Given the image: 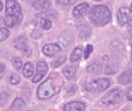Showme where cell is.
<instances>
[{"label": "cell", "instance_id": "6da1fadb", "mask_svg": "<svg viewBox=\"0 0 132 111\" xmlns=\"http://www.w3.org/2000/svg\"><path fill=\"white\" fill-rule=\"evenodd\" d=\"M88 16L91 21L96 26H104L111 21V12L107 6L97 5L88 11Z\"/></svg>", "mask_w": 132, "mask_h": 111}, {"label": "cell", "instance_id": "7a4b0ae2", "mask_svg": "<svg viewBox=\"0 0 132 111\" xmlns=\"http://www.w3.org/2000/svg\"><path fill=\"white\" fill-rule=\"evenodd\" d=\"M57 91V87H55L54 84V81L53 79H48L47 81H45L43 84H40L37 90V95L40 99H47L50 98L51 96H53Z\"/></svg>", "mask_w": 132, "mask_h": 111}, {"label": "cell", "instance_id": "3957f363", "mask_svg": "<svg viewBox=\"0 0 132 111\" xmlns=\"http://www.w3.org/2000/svg\"><path fill=\"white\" fill-rule=\"evenodd\" d=\"M111 81L109 79H98V80H93V81L88 82L84 85L85 90L91 92H98V91H104L105 89L110 87Z\"/></svg>", "mask_w": 132, "mask_h": 111}, {"label": "cell", "instance_id": "277c9868", "mask_svg": "<svg viewBox=\"0 0 132 111\" xmlns=\"http://www.w3.org/2000/svg\"><path fill=\"white\" fill-rule=\"evenodd\" d=\"M121 98H123V92H121V90L120 89H113L102 98V103L106 106L117 105V104L120 103Z\"/></svg>", "mask_w": 132, "mask_h": 111}, {"label": "cell", "instance_id": "5b68a950", "mask_svg": "<svg viewBox=\"0 0 132 111\" xmlns=\"http://www.w3.org/2000/svg\"><path fill=\"white\" fill-rule=\"evenodd\" d=\"M6 15H11L14 18H21V7L15 0L6 1Z\"/></svg>", "mask_w": 132, "mask_h": 111}, {"label": "cell", "instance_id": "8992f818", "mask_svg": "<svg viewBox=\"0 0 132 111\" xmlns=\"http://www.w3.org/2000/svg\"><path fill=\"white\" fill-rule=\"evenodd\" d=\"M117 19L120 25H132V11L127 7L120 8L117 13Z\"/></svg>", "mask_w": 132, "mask_h": 111}, {"label": "cell", "instance_id": "52a82bcc", "mask_svg": "<svg viewBox=\"0 0 132 111\" xmlns=\"http://www.w3.org/2000/svg\"><path fill=\"white\" fill-rule=\"evenodd\" d=\"M73 42V34L70 30H64L59 38H58V45L61 49H67Z\"/></svg>", "mask_w": 132, "mask_h": 111}, {"label": "cell", "instance_id": "ba28073f", "mask_svg": "<svg viewBox=\"0 0 132 111\" xmlns=\"http://www.w3.org/2000/svg\"><path fill=\"white\" fill-rule=\"evenodd\" d=\"M13 46L15 47L16 49H20V50L22 52V54L26 55V56H30V55L32 54V50H31V48H30V45H28L26 38H24V36L16 38L15 40L13 41Z\"/></svg>", "mask_w": 132, "mask_h": 111}, {"label": "cell", "instance_id": "9c48e42d", "mask_svg": "<svg viewBox=\"0 0 132 111\" xmlns=\"http://www.w3.org/2000/svg\"><path fill=\"white\" fill-rule=\"evenodd\" d=\"M47 71H48L47 63L45 62V61H40V62H38V64H37V74L33 76L32 81L34 82V83H38V82L46 75Z\"/></svg>", "mask_w": 132, "mask_h": 111}, {"label": "cell", "instance_id": "30bf717a", "mask_svg": "<svg viewBox=\"0 0 132 111\" xmlns=\"http://www.w3.org/2000/svg\"><path fill=\"white\" fill-rule=\"evenodd\" d=\"M61 52V48L59 47V45H54V43H50V45H45L43 47V53L47 56H54L58 53Z\"/></svg>", "mask_w": 132, "mask_h": 111}, {"label": "cell", "instance_id": "8fae6325", "mask_svg": "<svg viewBox=\"0 0 132 111\" xmlns=\"http://www.w3.org/2000/svg\"><path fill=\"white\" fill-rule=\"evenodd\" d=\"M30 4L36 8V9H39V11H47L51 5L50 0H30Z\"/></svg>", "mask_w": 132, "mask_h": 111}, {"label": "cell", "instance_id": "7c38bea8", "mask_svg": "<svg viewBox=\"0 0 132 111\" xmlns=\"http://www.w3.org/2000/svg\"><path fill=\"white\" fill-rule=\"evenodd\" d=\"M85 103L82 102H71L64 106V111H85Z\"/></svg>", "mask_w": 132, "mask_h": 111}, {"label": "cell", "instance_id": "4fadbf2b", "mask_svg": "<svg viewBox=\"0 0 132 111\" xmlns=\"http://www.w3.org/2000/svg\"><path fill=\"white\" fill-rule=\"evenodd\" d=\"M88 11V5L87 4H79L78 6H76V8L73 9V14L74 16H77V18H81L84 16Z\"/></svg>", "mask_w": 132, "mask_h": 111}, {"label": "cell", "instance_id": "5bb4252c", "mask_svg": "<svg viewBox=\"0 0 132 111\" xmlns=\"http://www.w3.org/2000/svg\"><path fill=\"white\" fill-rule=\"evenodd\" d=\"M37 18L54 20V19H57V13H55V11H53V9H47V11H44L43 13H40V14H37Z\"/></svg>", "mask_w": 132, "mask_h": 111}, {"label": "cell", "instance_id": "9a60e30c", "mask_svg": "<svg viewBox=\"0 0 132 111\" xmlns=\"http://www.w3.org/2000/svg\"><path fill=\"white\" fill-rule=\"evenodd\" d=\"M25 104L26 103H25V101L22 99V98H15L11 105V110L12 111H20L25 108Z\"/></svg>", "mask_w": 132, "mask_h": 111}, {"label": "cell", "instance_id": "2e32d148", "mask_svg": "<svg viewBox=\"0 0 132 111\" xmlns=\"http://www.w3.org/2000/svg\"><path fill=\"white\" fill-rule=\"evenodd\" d=\"M63 74L67 80H72L74 76H76V67H73V65H67V67L64 68Z\"/></svg>", "mask_w": 132, "mask_h": 111}, {"label": "cell", "instance_id": "e0dca14e", "mask_svg": "<svg viewBox=\"0 0 132 111\" xmlns=\"http://www.w3.org/2000/svg\"><path fill=\"white\" fill-rule=\"evenodd\" d=\"M82 57V49L80 47H77V48L74 49L73 52H72V55H71V62H78L80 61V59Z\"/></svg>", "mask_w": 132, "mask_h": 111}, {"label": "cell", "instance_id": "ac0fdd59", "mask_svg": "<svg viewBox=\"0 0 132 111\" xmlns=\"http://www.w3.org/2000/svg\"><path fill=\"white\" fill-rule=\"evenodd\" d=\"M20 22V19L19 18H14V16H11V15H6V19H5V24L7 27L12 28L14 27L15 25H18Z\"/></svg>", "mask_w": 132, "mask_h": 111}, {"label": "cell", "instance_id": "d6986e66", "mask_svg": "<svg viewBox=\"0 0 132 111\" xmlns=\"http://www.w3.org/2000/svg\"><path fill=\"white\" fill-rule=\"evenodd\" d=\"M102 65H100V63L99 62H93V63H91L90 65H88L87 68V71L90 74H99L100 71H102Z\"/></svg>", "mask_w": 132, "mask_h": 111}, {"label": "cell", "instance_id": "ffe728a7", "mask_svg": "<svg viewBox=\"0 0 132 111\" xmlns=\"http://www.w3.org/2000/svg\"><path fill=\"white\" fill-rule=\"evenodd\" d=\"M119 81L121 82L123 84H129L132 82V71H125L123 75L119 77Z\"/></svg>", "mask_w": 132, "mask_h": 111}, {"label": "cell", "instance_id": "44dd1931", "mask_svg": "<svg viewBox=\"0 0 132 111\" xmlns=\"http://www.w3.org/2000/svg\"><path fill=\"white\" fill-rule=\"evenodd\" d=\"M24 76L26 77V79H28V77H32L33 76V64L31 62H27L26 64H25L24 67Z\"/></svg>", "mask_w": 132, "mask_h": 111}, {"label": "cell", "instance_id": "7402d4cb", "mask_svg": "<svg viewBox=\"0 0 132 111\" xmlns=\"http://www.w3.org/2000/svg\"><path fill=\"white\" fill-rule=\"evenodd\" d=\"M66 61V56L65 55H61V56H57V59H54L51 63L53 68H57V67H60V65L64 64V62Z\"/></svg>", "mask_w": 132, "mask_h": 111}, {"label": "cell", "instance_id": "603a6c76", "mask_svg": "<svg viewBox=\"0 0 132 111\" xmlns=\"http://www.w3.org/2000/svg\"><path fill=\"white\" fill-rule=\"evenodd\" d=\"M90 34H91V29L88 26H81V27H80V36H81V38L86 39L90 36Z\"/></svg>", "mask_w": 132, "mask_h": 111}, {"label": "cell", "instance_id": "cb8c5ba5", "mask_svg": "<svg viewBox=\"0 0 132 111\" xmlns=\"http://www.w3.org/2000/svg\"><path fill=\"white\" fill-rule=\"evenodd\" d=\"M51 26H52V24H51V21H50L48 19H41V21H40V27L43 28V29L48 30L50 28H51Z\"/></svg>", "mask_w": 132, "mask_h": 111}, {"label": "cell", "instance_id": "d4e9b609", "mask_svg": "<svg viewBox=\"0 0 132 111\" xmlns=\"http://www.w3.org/2000/svg\"><path fill=\"white\" fill-rule=\"evenodd\" d=\"M10 35V30L7 28H0V41H5Z\"/></svg>", "mask_w": 132, "mask_h": 111}, {"label": "cell", "instance_id": "484cf974", "mask_svg": "<svg viewBox=\"0 0 132 111\" xmlns=\"http://www.w3.org/2000/svg\"><path fill=\"white\" fill-rule=\"evenodd\" d=\"M12 64H13L14 68L18 69V70L22 68V62H21V60H20L19 57H13V59H12Z\"/></svg>", "mask_w": 132, "mask_h": 111}, {"label": "cell", "instance_id": "4316f807", "mask_svg": "<svg viewBox=\"0 0 132 111\" xmlns=\"http://www.w3.org/2000/svg\"><path fill=\"white\" fill-rule=\"evenodd\" d=\"M8 98H10V95H8L7 92H1L0 94V105H5L7 103Z\"/></svg>", "mask_w": 132, "mask_h": 111}, {"label": "cell", "instance_id": "83f0119b", "mask_svg": "<svg viewBox=\"0 0 132 111\" xmlns=\"http://www.w3.org/2000/svg\"><path fill=\"white\" fill-rule=\"evenodd\" d=\"M20 82V77L18 75H15V74H13V75H11V77H10V83L11 84H19Z\"/></svg>", "mask_w": 132, "mask_h": 111}, {"label": "cell", "instance_id": "f1b7e54d", "mask_svg": "<svg viewBox=\"0 0 132 111\" xmlns=\"http://www.w3.org/2000/svg\"><path fill=\"white\" fill-rule=\"evenodd\" d=\"M92 50H93V47L91 46V45H87L85 48V52H84V57L85 59H87L88 56H90V54L92 53Z\"/></svg>", "mask_w": 132, "mask_h": 111}, {"label": "cell", "instance_id": "f546056e", "mask_svg": "<svg viewBox=\"0 0 132 111\" xmlns=\"http://www.w3.org/2000/svg\"><path fill=\"white\" fill-rule=\"evenodd\" d=\"M57 1L61 5H72L73 3H76V0H57Z\"/></svg>", "mask_w": 132, "mask_h": 111}, {"label": "cell", "instance_id": "4dcf8cb0", "mask_svg": "<svg viewBox=\"0 0 132 111\" xmlns=\"http://www.w3.org/2000/svg\"><path fill=\"white\" fill-rule=\"evenodd\" d=\"M5 71H6V67L4 64H0V79L5 75Z\"/></svg>", "mask_w": 132, "mask_h": 111}, {"label": "cell", "instance_id": "1f68e13d", "mask_svg": "<svg viewBox=\"0 0 132 111\" xmlns=\"http://www.w3.org/2000/svg\"><path fill=\"white\" fill-rule=\"evenodd\" d=\"M126 97H127V99L132 101V88H130V89L127 90V92H126Z\"/></svg>", "mask_w": 132, "mask_h": 111}, {"label": "cell", "instance_id": "d6a6232c", "mask_svg": "<svg viewBox=\"0 0 132 111\" xmlns=\"http://www.w3.org/2000/svg\"><path fill=\"white\" fill-rule=\"evenodd\" d=\"M1 9H3V3L0 1V11H1Z\"/></svg>", "mask_w": 132, "mask_h": 111}, {"label": "cell", "instance_id": "836d02e7", "mask_svg": "<svg viewBox=\"0 0 132 111\" xmlns=\"http://www.w3.org/2000/svg\"><path fill=\"white\" fill-rule=\"evenodd\" d=\"M0 22H1V18H0Z\"/></svg>", "mask_w": 132, "mask_h": 111}, {"label": "cell", "instance_id": "e575fe53", "mask_svg": "<svg viewBox=\"0 0 132 111\" xmlns=\"http://www.w3.org/2000/svg\"><path fill=\"white\" fill-rule=\"evenodd\" d=\"M96 1H100V0H96Z\"/></svg>", "mask_w": 132, "mask_h": 111}, {"label": "cell", "instance_id": "d590c367", "mask_svg": "<svg viewBox=\"0 0 132 111\" xmlns=\"http://www.w3.org/2000/svg\"><path fill=\"white\" fill-rule=\"evenodd\" d=\"M131 8H132V4H131Z\"/></svg>", "mask_w": 132, "mask_h": 111}, {"label": "cell", "instance_id": "8d00e7d4", "mask_svg": "<svg viewBox=\"0 0 132 111\" xmlns=\"http://www.w3.org/2000/svg\"><path fill=\"white\" fill-rule=\"evenodd\" d=\"M131 71H132V67H131Z\"/></svg>", "mask_w": 132, "mask_h": 111}]
</instances>
